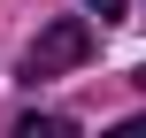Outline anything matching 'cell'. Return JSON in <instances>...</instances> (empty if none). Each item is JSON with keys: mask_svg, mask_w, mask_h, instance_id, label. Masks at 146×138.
Masks as SVG:
<instances>
[{"mask_svg": "<svg viewBox=\"0 0 146 138\" xmlns=\"http://www.w3.org/2000/svg\"><path fill=\"white\" fill-rule=\"evenodd\" d=\"M92 54V23H77V15H62V23H46L38 38H31V54H23V77L31 85H46V77H62V69H77Z\"/></svg>", "mask_w": 146, "mask_h": 138, "instance_id": "cell-1", "label": "cell"}, {"mask_svg": "<svg viewBox=\"0 0 146 138\" xmlns=\"http://www.w3.org/2000/svg\"><path fill=\"white\" fill-rule=\"evenodd\" d=\"M15 138H69V123H62V115H23Z\"/></svg>", "mask_w": 146, "mask_h": 138, "instance_id": "cell-2", "label": "cell"}, {"mask_svg": "<svg viewBox=\"0 0 146 138\" xmlns=\"http://www.w3.org/2000/svg\"><path fill=\"white\" fill-rule=\"evenodd\" d=\"M85 8H92V15H100V23H115V15H123V8H131V0H85Z\"/></svg>", "mask_w": 146, "mask_h": 138, "instance_id": "cell-3", "label": "cell"}, {"mask_svg": "<svg viewBox=\"0 0 146 138\" xmlns=\"http://www.w3.org/2000/svg\"><path fill=\"white\" fill-rule=\"evenodd\" d=\"M139 85H146V69H139Z\"/></svg>", "mask_w": 146, "mask_h": 138, "instance_id": "cell-4", "label": "cell"}]
</instances>
